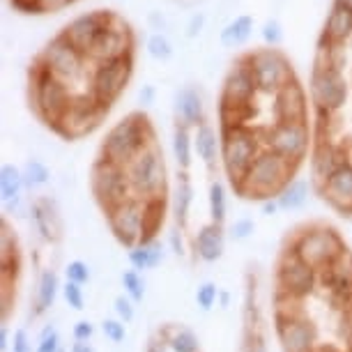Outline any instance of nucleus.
<instances>
[{"label": "nucleus", "instance_id": "1", "mask_svg": "<svg viewBox=\"0 0 352 352\" xmlns=\"http://www.w3.org/2000/svg\"><path fill=\"white\" fill-rule=\"evenodd\" d=\"M267 309L278 352H352V244L341 226L311 217L285 228Z\"/></svg>", "mask_w": 352, "mask_h": 352}, {"label": "nucleus", "instance_id": "2", "mask_svg": "<svg viewBox=\"0 0 352 352\" xmlns=\"http://www.w3.org/2000/svg\"><path fill=\"white\" fill-rule=\"evenodd\" d=\"M217 120L223 175L237 201L274 205L300 182L314 131L311 99L297 76L276 92L219 97Z\"/></svg>", "mask_w": 352, "mask_h": 352}, {"label": "nucleus", "instance_id": "3", "mask_svg": "<svg viewBox=\"0 0 352 352\" xmlns=\"http://www.w3.org/2000/svg\"><path fill=\"white\" fill-rule=\"evenodd\" d=\"M88 189L118 247L134 254L162 244L170 228L173 177L148 113L131 111L106 131L90 164Z\"/></svg>", "mask_w": 352, "mask_h": 352}, {"label": "nucleus", "instance_id": "4", "mask_svg": "<svg viewBox=\"0 0 352 352\" xmlns=\"http://www.w3.org/2000/svg\"><path fill=\"white\" fill-rule=\"evenodd\" d=\"M173 210L168 244L187 267L212 265L226 251L228 182L221 166L217 129L208 122L173 124Z\"/></svg>", "mask_w": 352, "mask_h": 352}, {"label": "nucleus", "instance_id": "5", "mask_svg": "<svg viewBox=\"0 0 352 352\" xmlns=\"http://www.w3.org/2000/svg\"><path fill=\"white\" fill-rule=\"evenodd\" d=\"M265 276L258 263H247L242 272L240 316H237V345L235 352H270L272 320L267 309Z\"/></svg>", "mask_w": 352, "mask_h": 352}, {"label": "nucleus", "instance_id": "6", "mask_svg": "<svg viewBox=\"0 0 352 352\" xmlns=\"http://www.w3.org/2000/svg\"><path fill=\"white\" fill-rule=\"evenodd\" d=\"M30 230L35 235L32 242V267L35 278L44 274H58V265L63 256L65 223L56 198L49 194L30 196Z\"/></svg>", "mask_w": 352, "mask_h": 352}, {"label": "nucleus", "instance_id": "7", "mask_svg": "<svg viewBox=\"0 0 352 352\" xmlns=\"http://www.w3.org/2000/svg\"><path fill=\"white\" fill-rule=\"evenodd\" d=\"M25 274L23 242L10 214L0 217V322H3V350H8L10 324L14 320Z\"/></svg>", "mask_w": 352, "mask_h": 352}, {"label": "nucleus", "instance_id": "8", "mask_svg": "<svg viewBox=\"0 0 352 352\" xmlns=\"http://www.w3.org/2000/svg\"><path fill=\"white\" fill-rule=\"evenodd\" d=\"M138 352H205L198 331L182 320L157 322Z\"/></svg>", "mask_w": 352, "mask_h": 352}, {"label": "nucleus", "instance_id": "9", "mask_svg": "<svg viewBox=\"0 0 352 352\" xmlns=\"http://www.w3.org/2000/svg\"><path fill=\"white\" fill-rule=\"evenodd\" d=\"M249 60V67L254 72V78L258 83V88L263 92H276L283 85H288L295 78V69L288 58L274 46H265V49H254L249 53H244Z\"/></svg>", "mask_w": 352, "mask_h": 352}, {"label": "nucleus", "instance_id": "10", "mask_svg": "<svg viewBox=\"0 0 352 352\" xmlns=\"http://www.w3.org/2000/svg\"><path fill=\"white\" fill-rule=\"evenodd\" d=\"M134 46H136V39L131 28L118 14H111V21L99 32V37L95 39L88 56L97 63L116 60V58L134 56Z\"/></svg>", "mask_w": 352, "mask_h": 352}, {"label": "nucleus", "instance_id": "11", "mask_svg": "<svg viewBox=\"0 0 352 352\" xmlns=\"http://www.w3.org/2000/svg\"><path fill=\"white\" fill-rule=\"evenodd\" d=\"M111 14L113 12H106V10H95V12H88V14H78L76 19H72L60 32L72 44H76L83 53H90L92 44H95V39L99 37V32L111 21Z\"/></svg>", "mask_w": 352, "mask_h": 352}, {"label": "nucleus", "instance_id": "12", "mask_svg": "<svg viewBox=\"0 0 352 352\" xmlns=\"http://www.w3.org/2000/svg\"><path fill=\"white\" fill-rule=\"evenodd\" d=\"M320 37H324L331 44H348L352 37V10L334 0Z\"/></svg>", "mask_w": 352, "mask_h": 352}, {"label": "nucleus", "instance_id": "13", "mask_svg": "<svg viewBox=\"0 0 352 352\" xmlns=\"http://www.w3.org/2000/svg\"><path fill=\"white\" fill-rule=\"evenodd\" d=\"M0 184H3V203L5 212H16L21 205L23 191H25V180H23V170H19L16 166L5 164L0 170Z\"/></svg>", "mask_w": 352, "mask_h": 352}, {"label": "nucleus", "instance_id": "14", "mask_svg": "<svg viewBox=\"0 0 352 352\" xmlns=\"http://www.w3.org/2000/svg\"><path fill=\"white\" fill-rule=\"evenodd\" d=\"M251 32H254V16L242 14L221 30L219 42H221V46H226V49H235V46H242L247 42L251 37Z\"/></svg>", "mask_w": 352, "mask_h": 352}, {"label": "nucleus", "instance_id": "15", "mask_svg": "<svg viewBox=\"0 0 352 352\" xmlns=\"http://www.w3.org/2000/svg\"><path fill=\"white\" fill-rule=\"evenodd\" d=\"M49 168L39 162V159H30L28 164H25L23 168V180H25V189L32 191L35 187H42V184L49 182Z\"/></svg>", "mask_w": 352, "mask_h": 352}, {"label": "nucleus", "instance_id": "16", "mask_svg": "<svg viewBox=\"0 0 352 352\" xmlns=\"http://www.w3.org/2000/svg\"><path fill=\"white\" fill-rule=\"evenodd\" d=\"M122 283H124V295L129 297L131 302L138 304L143 300V295H145V285H143V276H141V272L138 270H127L122 274Z\"/></svg>", "mask_w": 352, "mask_h": 352}, {"label": "nucleus", "instance_id": "17", "mask_svg": "<svg viewBox=\"0 0 352 352\" xmlns=\"http://www.w3.org/2000/svg\"><path fill=\"white\" fill-rule=\"evenodd\" d=\"M129 261H131V265H134V270H138V272L155 267V265L162 261V244L141 249V251H134V254H129Z\"/></svg>", "mask_w": 352, "mask_h": 352}, {"label": "nucleus", "instance_id": "18", "mask_svg": "<svg viewBox=\"0 0 352 352\" xmlns=\"http://www.w3.org/2000/svg\"><path fill=\"white\" fill-rule=\"evenodd\" d=\"M148 53L155 58V60H168L173 56V46L168 39H166V35L155 32V35H150V39H148Z\"/></svg>", "mask_w": 352, "mask_h": 352}, {"label": "nucleus", "instance_id": "19", "mask_svg": "<svg viewBox=\"0 0 352 352\" xmlns=\"http://www.w3.org/2000/svg\"><path fill=\"white\" fill-rule=\"evenodd\" d=\"M63 295H65V300H67L69 307H74L76 311H81V309H83V304H85V300H83V288H81L78 283H74V281H65V285H63Z\"/></svg>", "mask_w": 352, "mask_h": 352}, {"label": "nucleus", "instance_id": "20", "mask_svg": "<svg viewBox=\"0 0 352 352\" xmlns=\"http://www.w3.org/2000/svg\"><path fill=\"white\" fill-rule=\"evenodd\" d=\"M263 39H265V44L267 46H276L281 44V39H283V30H281V23L278 21H267L263 25Z\"/></svg>", "mask_w": 352, "mask_h": 352}, {"label": "nucleus", "instance_id": "21", "mask_svg": "<svg viewBox=\"0 0 352 352\" xmlns=\"http://www.w3.org/2000/svg\"><path fill=\"white\" fill-rule=\"evenodd\" d=\"M90 278V272H88V265L83 261H72L69 267H67V281H74L78 285H83L85 281Z\"/></svg>", "mask_w": 352, "mask_h": 352}, {"label": "nucleus", "instance_id": "22", "mask_svg": "<svg viewBox=\"0 0 352 352\" xmlns=\"http://www.w3.org/2000/svg\"><path fill=\"white\" fill-rule=\"evenodd\" d=\"M116 314L120 316V320L124 324L131 322V318H134V302H131L127 295L116 297Z\"/></svg>", "mask_w": 352, "mask_h": 352}, {"label": "nucleus", "instance_id": "23", "mask_svg": "<svg viewBox=\"0 0 352 352\" xmlns=\"http://www.w3.org/2000/svg\"><path fill=\"white\" fill-rule=\"evenodd\" d=\"M10 5L16 12H23V14H44V8L39 0H10Z\"/></svg>", "mask_w": 352, "mask_h": 352}, {"label": "nucleus", "instance_id": "24", "mask_svg": "<svg viewBox=\"0 0 352 352\" xmlns=\"http://www.w3.org/2000/svg\"><path fill=\"white\" fill-rule=\"evenodd\" d=\"M37 352H58V334L53 327H46L42 338H39Z\"/></svg>", "mask_w": 352, "mask_h": 352}, {"label": "nucleus", "instance_id": "25", "mask_svg": "<svg viewBox=\"0 0 352 352\" xmlns=\"http://www.w3.org/2000/svg\"><path fill=\"white\" fill-rule=\"evenodd\" d=\"M196 300H198V304H201L203 309H210L212 304H214V300H217V288L212 283L201 285L198 292H196Z\"/></svg>", "mask_w": 352, "mask_h": 352}, {"label": "nucleus", "instance_id": "26", "mask_svg": "<svg viewBox=\"0 0 352 352\" xmlns=\"http://www.w3.org/2000/svg\"><path fill=\"white\" fill-rule=\"evenodd\" d=\"M104 334L116 343L122 341L124 338V322L122 320H106L104 322Z\"/></svg>", "mask_w": 352, "mask_h": 352}, {"label": "nucleus", "instance_id": "27", "mask_svg": "<svg viewBox=\"0 0 352 352\" xmlns=\"http://www.w3.org/2000/svg\"><path fill=\"white\" fill-rule=\"evenodd\" d=\"M12 343H14V350H12V352H28L30 350L25 329H16L14 334H12Z\"/></svg>", "mask_w": 352, "mask_h": 352}, {"label": "nucleus", "instance_id": "28", "mask_svg": "<svg viewBox=\"0 0 352 352\" xmlns=\"http://www.w3.org/2000/svg\"><path fill=\"white\" fill-rule=\"evenodd\" d=\"M203 25H205V14H201V12H198V14H194L189 19V23H187V35L189 37H196L198 32L203 30Z\"/></svg>", "mask_w": 352, "mask_h": 352}, {"label": "nucleus", "instance_id": "29", "mask_svg": "<svg viewBox=\"0 0 352 352\" xmlns=\"http://www.w3.org/2000/svg\"><path fill=\"white\" fill-rule=\"evenodd\" d=\"M90 336H92L90 322H78L74 327V341H90Z\"/></svg>", "mask_w": 352, "mask_h": 352}, {"label": "nucleus", "instance_id": "30", "mask_svg": "<svg viewBox=\"0 0 352 352\" xmlns=\"http://www.w3.org/2000/svg\"><path fill=\"white\" fill-rule=\"evenodd\" d=\"M42 3L44 12H53V10H65L69 8L72 3H76V0H39Z\"/></svg>", "mask_w": 352, "mask_h": 352}, {"label": "nucleus", "instance_id": "31", "mask_svg": "<svg viewBox=\"0 0 352 352\" xmlns=\"http://www.w3.org/2000/svg\"><path fill=\"white\" fill-rule=\"evenodd\" d=\"M72 352H95V350H92L90 341H74V345H72Z\"/></svg>", "mask_w": 352, "mask_h": 352}, {"label": "nucleus", "instance_id": "32", "mask_svg": "<svg viewBox=\"0 0 352 352\" xmlns=\"http://www.w3.org/2000/svg\"><path fill=\"white\" fill-rule=\"evenodd\" d=\"M141 99H143V102H150V99H152V88H150V85H145V90L141 92Z\"/></svg>", "mask_w": 352, "mask_h": 352}, {"label": "nucleus", "instance_id": "33", "mask_svg": "<svg viewBox=\"0 0 352 352\" xmlns=\"http://www.w3.org/2000/svg\"><path fill=\"white\" fill-rule=\"evenodd\" d=\"M336 3H341V5H345L348 10H352V0H336Z\"/></svg>", "mask_w": 352, "mask_h": 352}, {"label": "nucleus", "instance_id": "34", "mask_svg": "<svg viewBox=\"0 0 352 352\" xmlns=\"http://www.w3.org/2000/svg\"><path fill=\"white\" fill-rule=\"evenodd\" d=\"M348 49L352 51V37H350V42H348Z\"/></svg>", "mask_w": 352, "mask_h": 352}]
</instances>
